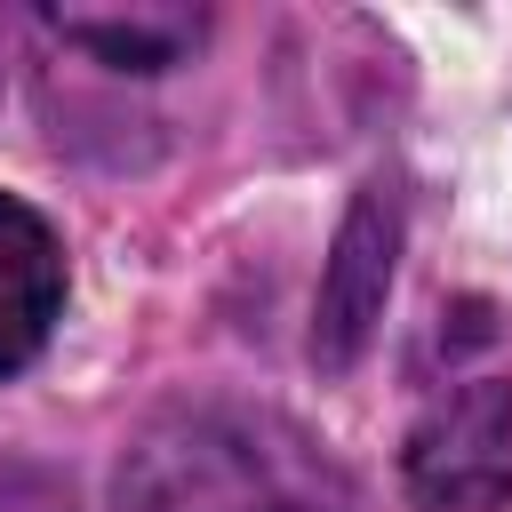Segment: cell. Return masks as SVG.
<instances>
[{"label":"cell","instance_id":"6da1fadb","mask_svg":"<svg viewBox=\"0 0 512 512\" xmlns=\"http://www.w3.org/2000/svg\"><path fill=\"white\" fill-rule=\"evenodd\" d=\"M120 512H360L352 472L280 408L176 400L112 472Z\"/></svg>","mask_w":512,"mask_h":512},{"label":"cell","instance_id":"7a4b0ae2","mask_svg":"<svg viewBox=\"0 0 512 512\" xmlns=\"http://www.w3.org/2000/svg\"><path fill=\"white\" fill-rule=\"evenodd\" d=\"M416 512H504L512 504V384L456 376L424 400L400 448Z\"/></svg>","mask_w":512,"mask_h":512},{"label":"cell","instance_id":"3957f363","mask_svg":"<svg viewBox=\"0 0 512 512\" xmlns=\"http://www.w3.org/2000/svg\"><path fill=\"white\" fill-rule=\"evenodd\" d=\"M400 184L392 176H368L336 224V248H328V272H320V296H312V360L328 376H344L376 320H384V296H392V264H400Z\"/></svg>","mask_w":512,"mask_h":512},{"label":"cell","instance_id":"277c9868","mask_svg":"<svg viewBox=\"0 0 512 512\" xmlns=\"http://www.w3.org/2000/svg\"><path fill=\"white\" fill-rule=\"evenodd\" d=\"M64 312V240L40 208L0 192V384L40 360Z\"/></svg>","mask_w":512,"mask_h":512},{"label":"cell","instance_id":"5b68a950","mask_svg":"<svg viewBox=\"0 0 512 512\" xmlns=\"http://www.w3.org/2000/svg\"><path fill=\"white\" fill-rule=\"evenodd\" d=\"M48 32H64L80 56L112 64V72H168L200 48L208 16L200 8H56Z\"/></svg>","mask_w":512,"mask_h":512},{"label":"cell","instance_id":"8992f818","mask_svg":"<svg viewBox=\"0 0 512 512\" xmlns=\"http://www.w3.org/2000/svg\"><path fill=\"white\" fill-rule=\"evenodd\" d=\"M0 512H72V504H64V488L40 480V472H0Z\"/></svg>","mask_w":512,"mask_h":512}]
</instances>
